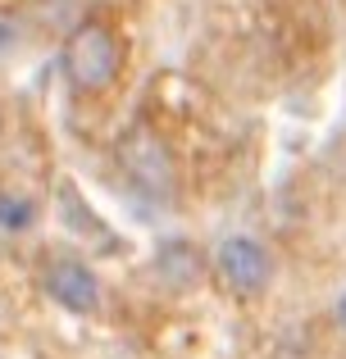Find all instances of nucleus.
Returning <instances> with one entry per match:
<instances>
[{"label":"nucleus","mask_w":346,"mask_h":359,"mask_svg":"<svg viewBox=\"0 0 346 359\" xmlns=\"http://www.w3.org/2000/svg\"><path fill=\"white\" fill-rule=\"evenodd\" d=\"M64 64V78L78 96H105L114 91V82L124 78V64H128V41L114 23L105 18H87L69 32L60 50Z\"/></svg>","instance_id":"obj_1"},{"label":"nucleus","mask_w":346,"mask_h":359,"mask_svg":"<svg viewBox=\"0 0 346 359\" xmlns=\"http://www.w3.org/2000/svg\"><path fill=\"white\" fill-rule=\"evenodd\" d=\"M114 155H119V168H124V177L133 182L137 196H146V201H155V205L178 201V159H173L169 141L155 128L133 123V128L119 137Z\"/></svg>","instance_id":"obj_2"},{"label":"nucleus","mask_w":346,"mask_h":359,"mask_svg":"<svg viewBox=\"0 0 346 359\" xmlns=\"http://www.w3.org/2000/svg\"><path fill=\"white\" fill-rule=\"evenodd\" d=\"M214 278H219V287L228 291L232 300H265L269 291H274V278H278V264H274V250H269L265 241L246 237V232H237V237H223L219 250H214L210 259Z\"/></svg>","instance_id":"obj_3"},{"label":"nucleus","mask_w":346,"mask_h":359,"mask_svg":"<svg viewBox=\"0 0 346 359\" xmlns=\"http://www.w3.org/2000/svg\"><path fill=\"white\" fill-rule=\"evenodd\" d=\"M41 291L64 309V314L91 318L100 314V300H105V287H100L96 269L87 259H73V255H55L41 273Z\"/></svg>","instance_id":"obj_4"},{"label":"nucleus","mask_w":346,"mask_h":359,"mask_svg":"<svg viewBox=\"0 0 346 359\" xmlns=\"http://www.w3.org/2000/svg\"><path fill=\"white\" fill-rule=\"evenodd\" d=\"M155 273H160V282H169L173 291H192L196 282L205 278V255L196 250L192 241H164L160 255H155Z\"/></svg>","instance_id":"obj_5"},{"label":"nucleus","mask_w":346,"mask_h":359,"mask_svg":"<svg viewBox=\"0 0 346 359\" xmlns=\"http://www.w3.org/2000/svg\"><path fill=\"white\" fill-rule=\"evenodd\" d=\"M36 223V201L14 187H0V232H27Z\"/></svg>","instance_id":"obj_6"},{"label":"nucleus","mask_w":346,"mask_h":359,"mask_svg":"<svg viewBox=\"0 0 346 359\" xmlns=\"http://www.w3.org/2000/svg\"><path fill=\"white\" fill-rule=\"evenodd\" d=\"M18 41H23V23H18V14L0 9V60L18 50Z\"/></svg>","instance_id":"obj_7"},{"label":"nucleus","mask_w":346,"mask_h":359,"mask_svg":"<svg viewBox=\"0 0 346 359\" xmlns=\"http://www.w3.org/2000/svg\"><path fill=\"white\" fill-rule=\"evenodd\" d=\"M333 318H338V327L346 332V291H342L338 300H333Z\"/></svg>","instance_id":"obj_8"}]
</instances>
